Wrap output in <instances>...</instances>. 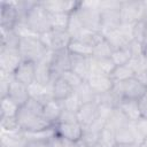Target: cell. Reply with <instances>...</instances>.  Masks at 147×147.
<instances>
[{"mask_svg":"<svg viewBox=\"0 0 147 147\" xmlns=\"http://www.w3.org/2000/svg\"><path fill=\"white\" fill-rule=\"evenodd\" d=\"M86 83L88 84V86L93 90V92L96 95H100V94L111 91L115 85L114 80L111 79V77L109 75H106L98 70H91L90 75L86 79Z\"/></svg>","mask_w":147,"mask_h":147,"instance_id":"cell-8","label":"cell"},{"mask_svg":"<svg viewBox=\"0 0 147 147\" xmlns=\"http://www.w3.org/2000/svg\"><path fill=\"white\" fill-rule=\"evenodd\" d=\"M23 21L30 31L37 36L52 30L51 15L44 7L42 2H34L33 6L28 10Z\"/></svg>","mask_w":147,"mask_h":147,"instance_id":"cell-2","label":"cell"},{"mask_svg":"<svg viewBox=\"0 0 147 147\" xmlns=\"http://www.w3.org/2000/svg\"><path fill=\"white\" fill-rule=\"evenodd\" d=\"M68 51L76 56L82 57H92L93 54V46L80 40V39H72L68 46Z\"/></svg>","mask_w":147,"mask_h":147,"instance_id":"cell-13","label":"cell"},{"mask_svg":"<svg viewBox=\"0 0 147 147\" xmlns=\"http://www.w3.org/2000/svg\"><path fill=\"white\" fill-rule=\"evenodd\" d=\"M134 76H136V71L133 70V68L130 64L115 67V69L110 74V77L114 80V83L124 82V80H126L129 78H132Z\"/></svg>","mask_w":147,"mask_h":147,"instance_id":"cell-18","label":"cell"},{"mask_svg":"<svg viewBox=\"0 0 147 147\" xmlns=\"http://www.w3.org/2000/svg\"><path fill=\"white\" fill-rule=\"evenodd\" d=\"M132 57H133V53L131 51L130 45H127L125 47H122V48H118V49L113 51V54H111V57L110 59L114 62V64L116 67H118V65L129 64L130 61L132 60Z\"/></svg>","mask_w":147,"mask_h":147,"instance_id":"cell-17","label":"cell"},{"mask_svg":"<svg viewBox=\"0 0 147 147\" xmlns=\"http://www.w3.org/2000/svg\"><path fill=\"white\" fill-rule=\"evenodd\" d=\"M136 127L129 126V123L117 129L115 133L116 144H136Z\"/></svg>","mask_w":147,"mask_h":147,"instance_id":"cell-16","label":"cell"},{"mask_svg":"<svg viewBox=\"0 0 147 147\" xmlns=\"http://www.w3.org/2000/svg\"><path fill=\"white\" fill-rule=\"evenodd\" d=\"M18 106L13 102L8 96L1 98V117H15Z\"/></svg>","mask_w":147,"mask_h":147,"instance_id":"cell-20","label":"cell"},{"mask_svg":"<svg viewBox=\"0 0 147 147\" xmlns=\"http://www.w3.org/2000/svg\"><path fill=\"white\" fill-rule=\"evenodd\" d=\"M52 138H32L28 139L23 147H53Z\"/></svg>","mask_w":147,"mask_h":147,"instance_id":"cell-22","label":"cell"},{"mask_svg":"<svg viewBox=\"0 0 147 147\" xmlns=\"http://www.w3.org/2000/svg\"><path fill=\"white\" fill-rule=\"evenodd\" d=\"M141 55H142V57L147 61V44H145V45H142V49H141Z\"/></svg>","mask_w":147,"mask_h":147,"instance_id":"cell-24","label":"cell"},{"mask_svg":"<svg viewBox=\"0 0 147 147\" xmlns=\"http://www.w3.org/2000/svg\"><path fill=\"white\" fill-rule=\"evenodd\" d=\"M118 109L127 121H133L137 122L140 119V115H139V110H138V105L137 101H131V100H121V102L118 103V107L116 108Z\"/></svg>","mask_w":147,"mask_h":147,"instance_id":"cell-14","label":"cell"},{"mask_svg":"<svg viewBox=\"0 0 147 147\" xmlns=\"http://www.w3.org/2000/svg\"><path fill=\"white\" fill-rule=\"evenodd\" d=\"M138 110L141 119H147V94L137 101Z\"/></svg>","mask_w":147,"mask_h":147,"instance_id":"cell-23","label":"cell"},{"mask_svg":"<svg viewBox=\"0 0 147 147\" xmlns=\"http://www.w3.org/2000/svg\"><path fill=\"white\" fill-rule=\"evenodd\" d=\"M60 77H63L75 90L77 88V87H79L85 80L82 78V77H79L76 72H74L72 70H69V71H65V72H63Z\"/></svg>","mask_w":147,"mask_h":147,"instance_id":"cell-21","label":"cell"},{"mask_svg":"<svg viewBox=\"0 0 147 147\" xmlns=\"http://www.w3.org/2000/svg\"><path fill=\"white\" fill-rule=\"evenodd\" d=\"M13 77L20 83L30 86L36 82V63L28 60H22L13 72Z\"/></svg>","mask_w":147,"mask_h":147,"instance_id":"cell-10","label":"cell"},{"mask_svg":"<svg viewBox=\"0 0 147 147\" xmlns=\"http://www.w3.org/2000/svg\"><path fill=\"white\" fill-rule=\"evenodd\" d=\"M51 72L53 76V80L57 77H60L63 72L71 70V63H72V55L67 49L62 51H55L51 52V55L48 57Z\"/></svg>","mask_w":147,"mask_h":147,"instance_id":"cell-5","label":"cell"},{"mask_svg":"<svg viewBox=\"0 0 147 147\" xmlns=\"http://www.w3.org/2000/svg\"><path fill=\"white\" fill-rule=\"evenodd\" d=\"M22 21L21 14L16 3L13 2H1V30L14 31L18 23Z\"/></svg>","mask_w":147,"mask_h":147,"instance_id":"cell-6","label":"cell"},{"mask_svg":"<svg viewBox=\"0 0 147 147\" xmlns=\"http://www.w3.org/2000/svg\"><path fill=\"white\" fill-rule=\"evenodd\" d=\"M7 96H8L13 102H15L18 107H21L22 105H24V103L30 99L31 95H30L29 86H26V85L20 83V82L16 80L14 77H11Z\"/></svg>","mask_w":147,"mask_h":147,"instance_id":"cell-11","label":"cell"},{"mask_svg":"<svg viewBox=\"0 0 147 147\" xmlns=\"http://www.w3.org/2000/svg\"><path fill=\"white\" fill-rule=\"evenodd\" d=\"M49 52L51 51L41 41L39 36L33 34V36L21 37L18 45V53L22 60H28L38 63L45 60Z\"/></svg>","mask_w":147,"mask_h":147,"instance_id":"cell-3","label":"cell"},{"mask_svg":"<svg viewBox=\"0 0 147 147\" xmlns=\"http://www.w3.org/2000/svg\"><path fill=\"white\" fill-rule=\"evenodd\" d=\"M83 131H84V127L79 122L56 123L54 127V132L57 137H61L74 144H77L78 141H80Z\"/></svg>","mask_w":147,"mask_h":147,"instance_id":"cell-9","label":"cell"},{"mask_svg":"<svg viewBox=\"0 0 147 147\" xmlns=\"http://www.w3.org/2000/svg\"><path fill=\"white\" fill-rule=\"evenodd\" d=\"M74 93L75 88L63 77H57L52 82V95L54 100L62 102L74 95Z\"/></svg>","mask_w":147,"mask_h":147,"instance_id":"cell-12","label":"cell"},{"mask_svg":"<svg viewBox=\"0 0 147 147\" xmlns=\"http://www.w3.org/2000/svg\"><path fill=\"white\" fill-rule=\"evenodd\" d=\"M62 113V106L61 102L52 99L47 103L44 105V116L45 118L53 125H55L60 118V115Z\"/></svg>","mask_w":147,"mask_h":147,"instance_id":"cell-15","label":"cell"},{"mask_svg":"<svg viewBox=\"0 0 147 147\" xmlns=\"http://www.w3.org/2000/svg\"><path fill=\"white\" fill-rule=\"evenodd\" d=\"M113 90L117 93L121 100L138 101L147 94V85L137 76L129 78L124 82L115 83Z\"/></svg>","mask_w":147,"mask_h":147,"instance_id":"cell-4","label":"cell"},{"mask_svg":"<svg viewBox=\"0 0 147 147\" xmlns=\"http://www.w3.org/2000/svg\"><path fill=\"white\" fill-rule=\"evenodd\" d=\"M77 118H78V122L83 125V127L94 124L100 118H102L101 106L96 101L82 103L77 110Z\"/></svg>","mask_w":147,"mask_h":147,"instance_id":"cell-7","label":"cell"},{"mask_svg":"<svg viewBox=\"0 0 147 147\" xmlns=\"http://www.w3.org/2000/svg\"><path fill=\"white\" fill-rule=\"evenodd\" d=\"M111 54H113V48L109 45V42L106 40V38H103L100 42H98L93 47L92 59H94V60L109 59V57H111Z\"/></svg>","mask_w":147,"mask_h":147,"instance_id":"cell-19","label":"cell"},{"mask_svg":"<svg viewBox=\"0 0 147 147\" xmlns=\"http://www.w3.org/2000/svg\"><path fill=\"white\" fill-rule=\"evenodd\" d=\"M16 121L20 130L24 133H38L55 126L45 118L44 105L32 96H30L24 105L18 107Z\"/></svg>","mask_w":147,"mask_h":147,"instance_id":"cell-1","label":"cell"}]
</instances>
